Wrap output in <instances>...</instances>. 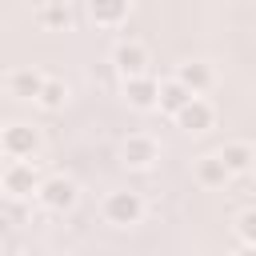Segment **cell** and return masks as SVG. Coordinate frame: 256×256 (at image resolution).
I'll list each match as a JSON object with an SVG mask.
<instances>
[{"instance_id": "2e32d148", "label": "cell", "mask_w": 256, "mask_h": 256, "mask_svg": "<svg viewBox=\"0 0 256 256\" xmlns=\"http://www.w3.org/2000/svg\"><path fill=\"white\" fill-rule=\"evenodd\" d=\"M68 96H72V88H68L60 76H44V88H40V96H36V108H44V112H60V108L68 104Z\"/></svg>"}, {"instance_id": "6da1fadb", "label": "cell", "mask_w": 256, "mask_h": 256, "mask_svg": "<svg viewBox=\"0 0 256 256\" xmlns=\"http://www.w3.org/2000/svg\"><path fill=\"white\" fill-rule=\"evenodd\" d=\"M144 212H148V204H144V196L132 192V188H112V192L100 200V216H104V224H112V228H136V224L144 220Z\"/></svg>"}, {"instance_id": "9a60e30c", "label": "cell", "mask_w": 256, "mask_h": 256, "mask_svg": "<svg viewBox=\"0 0 256 256\" xmlns=\"http://www.w3.org/2000/svg\"><path fill=\"white\" fill-rule=\"evenodd\" d=\"M36 24H40L44 32H64V28L72 24V12H68L64 0H44V4L36 8Z\"/></svg>"}, {"instance_id": "8992f818", "label": "cell", "mask_w": 256, "mask_h": 256, "mask_svg": "<svg viewBox=\"0 0 256 256\" xmlns=\"http://www.w3.org/2000/svg\"><path fill=\"white\" fill-rule=\"evenodd\" d=\"M176 128L180 132H188V136H208L212 128H216V120H220V112H216V104L208 100V96H192L176 116Z\"/></svg>"}, {"instance_id": "ba28073f", "label": "cell", "mask_w": 256, "mask_h": 256, "mask_svg": "<svg viewBox=\"0 0 256 256\" xmlns=\"http://www.w3.org/2000/svg\"><path fill=\"white\" fill-rule=\"evenodd\" d=\"M172 76H176L192 96L212 92V88H216V80H220V76H216V64H212V60H204V56H188V60H180Z\"/></svg>"}, {"instance_id": "7c38bea8", "label": "cell", "mask_w": 256, "mask_h": 256, "mask_svg": "<svg viewBox=\"0 0 256 256\" xmlns=\"http://www.w3.org/2000/svg\"><path fill=\"white\" fill-rule=\"evenodd\" d=\"M132 8H136V0H88V20L96 28H120V24H128Z\"/></svg>"}, {"instance_id": "5bb4252c", "label": "cell", "mask_w": 256, "mask_h": 256, "mask_svg": "<svg viewBox=\"0 0 256 256\" xmlns=\"http://www.w3.org/2000/svg\"><path fill=\"white\" fill-rule=\"evenodd\" d=\"M192 100V92L176 80V76H164L160 80V100H156V112H164V116H176L184 104Z\"/></svg>"}, {"instance_id": "d6986e66", "label": "cell", "mask_w": 256, "mask_h": 256, "mask_svg": "<svg viewBox=\"0 0 256 256\" xmlns=\"http://www.w3.org/2000/svg\"><path fill=\"white\" fill-rule=\"evenodd\" d=\"M8 228H12V224H8V216H4V212H0V240H4V236H8Z\"/></svg>"}, {"instance_id": "e0dca14e", "label": "cell", "mask_w": 256, "mask_h": 256, "mask_svg": "<svg viewBox=\"0 0 256 256\" xmlns=\"http://www.w3.org/2000/svg\"><path fill=\"white\" fill-rule=\"evenodd\" d=\"M232 232H236V240H240V244H256V204H248V208H240V212H236Z\"/></svg>"}, {"instance_id": "4fadbf2b", "label": "cell", "mask_w": 256, "mask_h": 256, "mask_svg": "<svg viewBox=\"0 0 256 256\" xmlns=\"http://www.w3.org/2000/svg\"><path fill=\"white\" fill-rule=\"evenodd\" d=\"M40 88H44V72L32 68V64H28V68H12L8 80H4V92H8V96H16V100H32V104H36Z\"/></svg>"}, {"instance_id": "8fae6325", "label": "cell", "mask_w": 256, "mask_h": 256, "mask_svg": "<svg viewBox=\"0 0 256 256\" xmlns=\"http://www.w3.org/2000/svg\"><path fill=\"white\" fill-rule=\"evenodd\" d=\"M192 180H196L200 188L216 192V188H228V184H232V172L224 168V160H220L216 152H204V156H196V164H192Z\"/></svg>"}, {"instance_id": "9c48e42d", "label": "cell", "mask_w": 256, "mask_h": 256, "mask_svg": "<svg viewBox=\"0 0 256 256\" xmlns=\"http://www.w3.org/2000/svg\"><path fill=\"white\" fill-rule=\"evenodd\" d=\"M120 100H124L132 112H156L160 80H156L152 72H144V76H128V80H120Z\"/></svg>"}, {"instance_id": "3957f363", "label": "cell", "mask_w": 256, "mask_h": 256, "mask_svg": "<svg viewBox=\"0 0 256 256\" xmlns=\"http://www.w3.org/2000/svg\"><path fill=\"white\" fill-rule=\"evenodd\" d=\"M40 148H44V136H40L36 124H28V120H12V124L0 128V152H4L8 160H36Z\"/></svg>"}, {"instance_id": "ffe728a7", "label": "cell", "mask_w": 256, "mask_h": 256, "mask_svg": "<svg viewBox=\"0 0 256 256\" xmlns=\"http://www.w3.org/2000/svg\"><path fill=\"white\" fill-rule=\"evenodd\" d=\"M48 256H68V252H48Z\"/></svg>"}, {"instance_id": "7a4b0ae2", "label": "cell", "mask_w": 256, "mask_h": 256, "mask_svg": "<svg viewBox=\"0 0 256 256\" xmlns=\"http://www.w3.org/2000/svg\"><path fill=\"white\" fill-rule=\"evenodd\" d=\"M36 204H40L44 212H52V216H64V212H72V208L80 204V184H76L72 176H64V172H52V176L40 180Z\"/></svg>"}, {"instance_id": "ac0fdd59", "label": "cell", "mask_w": 256, "mask_h": 256, "mask_svg": "<svg viewBox=\"0 0 256 256\" xmlns=\"http://www.w3.org/2000/svg\"><path fill=\"white\" fill-rule=\"evenodd\" d=\"M232 256H256V244H236V252Z\"/></svg>"}, {"instance_id": "5b68a950", "label": "cell", "mask_w": 256, "mask_h": 256, "mask_svg": "<svg viewBox=\"0 0 256 256\" xmlns=\"http://www.w3.org/2000/svg\"><path fill=\"white\" fill-rule=\"evenodd\" d=\"M40 168L36 160H8L0 168V192L12 196V200H36V188H40Z\"/></svg>"}, {"instance_id": "30bf717a", "label": "cell", "mask_w": 256, "mask_h": 256, "mask_svg": "<svg viewBox=\"0 0 256 256\" xmlns=\"http://www.w3.org/2000/svg\"><path fill=\"white\" fill-rule=\"evenodd\" d=\"M216 156L224 160V168L232 172V180H236V176H248V172L256 168V144H252V140H224V144L216 148Z\"/></svg>"}, {"instance_id": "277c9868", "label": "cell", "mask_w": 256, "mask_h": 256, "mask_svg": "<svg viewBox=\"0 0 256 256\" xmlns=\"http://www.w3.org/2000/svg\"><path fill=\"white\" fill-rule=\"evenodd\" d=\"M160 156H164V148L152 132H128L120 140V164L128 172H152L160 164Z\"/></svg>"}, {"instance_id": "52a82bcc", "label": "cell", "mask_w": 256, "mask_h": 256, "mask_svg": "<svg viewBox=\"0 0 256 256\" xmlns=\"http://www.w3.org/2000/svg\"><path fill=\"white\" fill-rule=\"evenodd\" d=\"M112 68H116L120 80L152 72V52H148V44H140V40H116V44H112Z\"/></svg>"}]
</instances>
